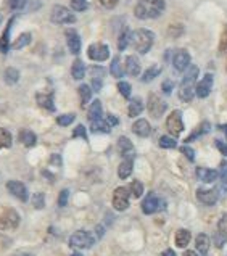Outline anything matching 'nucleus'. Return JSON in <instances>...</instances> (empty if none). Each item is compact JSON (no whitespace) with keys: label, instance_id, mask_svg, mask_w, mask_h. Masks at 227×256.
<instances>
[{"label":"nucleus","instance_id":"f257e3e1","mask_svg":"<svg viewBox=\"0 0 227 256\" xmlns=\"http://www.w3.org/2000/svg\"><path fill=\"white\" fill-rule=\"evenodd\" d=\"M164 8V0H138L134 8V14L138 20H155L163 14Z\"/></svg>","mask_w":227,"mask_h":256},{"label":"nucleus","instance_id":"f03ea898","mask_svg":"<svg viewBox=\"0 0 227 256\" xmlns=\"http://www.w3.org/2000/svg\"><path fill=\"white\" fill-rule=\"evenodd\" d=\"M198 66H188V70L186 71L184 78H182V82L179 86V98L182 102H190L194 98V84L198 78Z\"/></svg>","mask_w":227,"mask_h":256},{"label":"nucleus","instance_id":"7ed1b4c3","mask_svg":"<svg viewBox=\"0 0 227 256\" xmlns=\"http://www.w3.org/2000/svg\"><path fill=\"white\" fill-rule=\"evenodd\" d=\"M153 40H155V34L148 29H137L132 32V46L140 55H145L152 48Z\"/></svg>","mask_w":227,"mask_h":256},{"label":"nucleus","instance_id":"20e7f679","mask_svg":"<svg viewBox=\"0 0 227 256\" xmlns=\"http://www.w3.org/2000/svg\"><path fill=\"white\" fill-rule=\"evenodd\" d=\"M21 218L16 210L2 208L0 210V230H13L20 226Z\"/></svg>","mask_w":227,"mask_h":256},{"label":"nucleus","instance_id":"39448f33","mask_svg":"<svg viewBox=\"0 0 227 256\" xmlns=\"http://www.w3.org/2000/svg\"><path fill=\"white\" fill-rule=\"evenodd\" d=\"M50 21L54 24H72L76 23V14L63 5H55L50 13Z\"/></svg>","mask_w":227,"mask_h":256},{"label":"nucleus","instance_id":"423d86ee","mask_svg":"<svg viewBox=\"0 0 227 256\" xmlns=\"http://www.w3.org/2000/svg\"><path fill=\"white\" fill-rule=\"evenodd\" d=\"M95 244V237L87 230H76L70 237V246L74 250H84V248H90Z\"/></svg>","mask_w":227,"mask_h":256},{"label":"nucleus","instance_id":"0eeeda50","mask_svg":"<svg viewBox=\"0 0 227 256\" xmlns=\"http://www.w3.org/2000/svg\"><path fill=\"white\" fill-rule=\"evenodd\" d=\"M147 108H148V113H150L152 118L158 120V118H161V116H163V113L166 112L168 104H166V102H164L163 98H161V97H158L156 94H150V95H148Z\"/></svg>","mask_w":227,"mask_h":256},{"label":"nucleus","instance_id":"6e6552de","mask_svg":"<svg viewBox=\"0 0 227 256\" xmlns=\"http://www.w3.org/2000/svg\"><path fill=\"white\" fill-rule=\"evenodd\" d=\"M87 56L90 58L92 62H106L110 58V47L106 44H102V42H97V44H92L87 48Z\"/></svg>","mask_w":227,"mask_h":256},{"label":"nucleus","instance_id":"1a4fd4ad","mask_svg":"<svg viewBox=\"0 0 227 256\" xmlns=\"http://www.w3.org/2000/svg\"><path fill=\"white\" fill-rule=\"evenodd\" d=\"M164 208H166V203L161 198H158L153 192L145 196L142 202V211L145 214H153V213H156V211H163Z\"/></svg>","mask_w":227,"mask_h":256},{"label":"nucleus","instance_id":"9d476101","mask_svg":"<svg viewBox=\"0 0 227 256\" xmlns=\"http://www.w3.org/2000/svg\"><path fill=\"white\" fill-rule=\"evenodd\" d=\"M166 128L170 130V134L174 137H179L180 132L184 130V122H182V113L179 110H174V112L168 116L166 120Z\"/></svg>","mask_w":227,"mask_h":256},{"label":"nucleus","instance_id":"9b49d317","mask_svg":"<svg viewBox=\"0 0 227 256\" xmlns=\"http://www.w3.org/2000/svg\"><path fill=\"white\" fill-rule=\"evenodd\" d=\"M113 208L116 211H124L129 208V188L118 187L113 192Z\"/></svg>","mask_w":227,"mask_h":256},{"label":"nucleus","instance_id":"f8f14e48","mask_svg":"<svg viewBox=\"0 0 227 256\" xmlns=\"http://www.w3.org/2000/svg\"><path fill=\"white\" fill-rule=\"evenodd\" d=\"M6 188H8V192L14 196V198H18L20 202H28L29 200V194H28V188L23 182L20 180H8L6 182Z\"/></svg>","mask_w":227,"mask_h":256},{"label":"nucleus","instance_id":"ddd939ff","mask_svg":"<svg viewBox=\"0 0 227 256\" xmlns=\"http://www.w3.org/2000/svg\"><path fill=\"white\" fill-rule=\"evenodd\" d=\"M172 66L178 72L188 70L190 66V55L187 50H178L172 56Z\"/></svg>","mask_w":227,"mask_h":256},{"label":"nucleus","instance_id":"4468645a","mask_svg":"<svg viewBox=\"0 0 227 256\" xmlns=\"http://www.w3.org/2000/svg\"><path fill=\"white\" fill-rule=\"evenodd\" d=\"M64 36H66V44H68L70 52L72 55H79L80 47H82V40H80L78 31H76V29H66Z\"/></svg>","mask_w":227,"mask_h":256},{"label":"nucleus","instance_id":"2eb2a0df","mask_svg":"<svg viewBox=\"0 0 227 256\" xmlns=\"http://www.w3.org/2000/svg\"><path fill=\"white\" fill-rule=\"evenodd\" d=\"M213 82H214V78L213 74H204V78L202 81L196 84V89L195 94L198 98H206L208 95L211 94V89H213Z\"/></svg>","mask_w":227,"mask_h":256},{"label":"nucleus","instance_id":"dca6fc26","mask_svg":"<svg viewBox=\"0 0 227 256\" xmlns=\"http://www.w3.org/2000/svg\"><path fill=\"white\" fill-rule=\"evenodd\" d=\"M196 198L203 204H214L218 202V190L216 188H198L196 190Z\"/></svg>","mask_w":227,"mask_h":256},{"label":"nucleus","instance_id":"f3484780","mask_svg":"<svg viewBox=\"0 0 227 256\" xmlns=\"http://www.w3.org/2000/svg\"><path fill=\"white\" fill-rule=\"evenodd\" d=\"M118 148H120V153L124 160H132L134 155H136V150H134V145L132 142L129 140L128 137L121 136L118 138Z\"/></svg>","mask_w":227,"mask_h":256},{"label":"nucleus","instance_id":"a211bd4d","mask_svg":"<svg viewBox=\"0 0 227 256\" xmlns=\"http://www.w3.org/2000/svg\"><path fill=\"white\" fill-rule=\"evenodd\" d=\"M14 16H12L8 20V23H6V28H5V31L4 34L0 36V54H8V50L12 47V44H10V31H12V26L14 23Z\"/></svg>","mask_w":227,"mask_h":256},{"label":"nucleus","instance_id":"6ab92c4d","mask_svg":"<svg viewBox=\"0 0 227 256\" xmlns=\"http://www.w3.org/2000/svg\"><path fill=\"white\" fill-rule=\"evenodd\" d=\"M196 178L204 184H211L219 178V171L211 170V168H196Z\"/></svg>","mask_w":227,"mask_h":256},{"label":"nucleus","instance_id":"aec40b11","mask_svg":"<svg viewBox=\"0 0 227 256\" xmlns=\"http://www.w3.org/2000/svg\"><path fill=\"white\" fill-rule=\"evenodd\" d=\"M124 70L129 76L132 78H137L140 74V62H138V58L134 56V55H129L126 56V63H124Z\"/></svg>","mask_w":227,"mask_h":256},{"label":"nucleus","instance_id":"412c9836","mask_svg":"<svg viewBox=\"0 0 227 256\" xmlns=\"http://www.w3.org/2000/svg\"><path fill=\"white\" fill-rule=\"evenodd\" d=\"M36 102H38V105L44 110H47V112H55V104H54V95L52 94H42L39 92L36 95Z\"/></svg>","mask_w":227,"mask_h":256},{"label":"nucleus","instance_id":"4be33fe9","mask_svg":"<svg viewBox=\"0 0 227 256\" xmlns=\"http://www.w3.org/2000/svg\"><path fill=\"white\" fill-rule=\"evenodd\" d=\"M132 130H134V134H137L138 137H148L152 132V126L147 120H137L132 124Z\"/></svg>","mask_w":227,"mask_h":256},{"label":"nucleus","instance_id":"5701e85b","mask_svg":"<svg viewBox=\"0 0 227 256\" xmlns=\"http://www.w3.org/2000/svg\"><path fill=\"white\" fill-rule=\"evenodd\" d=\"M102 114H104V108H102V102L100 100H94L92 105L89 106V113H87V118L90 122L100 121Z\"/></svg>","mask_w":227,"mask_h":256},{"label":"nucleus","instance_id":"b1692460","mask_svg":"<svg viewBox=\"0 0 227 256\" xmlns=\"http://www.w3.org/2000/svg\"><path fill=\"white\" fill-rule=\"evenodd\" d=\"M71 76H72V79H76V81H80V79H84V76H86V64H84L82 60L76 58V60L72 62Z\"/></svg>","mask_w":227,"mask_h":256},{"label":"nucleus","instance_id":"393cba45","mask_svg":"<svg viewBox=\"0 0 227 256\" xmlns=\"http://www.w3.org/2000/svg\"><path fill=\"white\" fill-rule=\"evenodd\" d=\"M20 140H21V144L24 145V147L32 148L36 145V142H38V136H36L32 130L24 129V130H21V132H20Z\"/></svg>","mask_w":227,"mask_h":256},{"label":"nucleus","instance_id":"a878e982","mask_svg":"<svg viewBox=\"0 0 227 256\" xmlns=\"http://www.w3.org/2000/svg\"><path fill=\"white\" fill-rule=\"evenodd\" d=\"M196 250H198L200 254L206 256L208 252H210V237L206 234H198V237H196Z\"/></svg>","mask_w":227,"mask_h":256},{"label":"nucleus","instance_id":"bb28decb","mask_svg":"<svg viewBox=\"0 0 227 256\" xmlns=\"http://www.w3.org/2000/svg\"><path fill=\"white\" fill-rule=\"evenodd\" d=\"M210 129H211V126H210V122L208 121H203L198 128H196L192 134H190L187 138H186V144H190L192 140H195V138H198L200 136H204L206 132H210Z\"/></svg>","mask_w":227,"mask_h":256},{"label":"nucleus","instance_id":"cd10ccee","mask_svg":"<svg viewBox=\"0 0 227 256\" xmlns=\"http://www.w3.org/2000/svg\"><path fill=\"white\" fill-rule=\"evenodd\" d=\"M130 42H132V32H130L129 28H124L118 38V48L122 52V50H126V47Z\"/></svg>","mask_w":227,"mask_h":256},{"label":"nucleus","instance_id":"c85d7f7f","mask_svg":"<svg viewBox=\"0 0 227 256\" xmlns=\"http://www.w3.org/2000/svg\"><path fill=\"white\" fill-rule=\"evenodd\" d=\"M144 112V104H142V100L136 97L130 100V104H129V108H128V114L130 116V118H136V116H138Z\"/></svg>","mask_w":227,"mask_h":256},{"label":"nucleus","instance_id":"c756f323","mask_svg":"<svg viewBox=\"0 0 227 256\" xmlns=\"http://www.w3.org/2000/svg\"><path fill=\"white\" fill-rule=\"evenodd\" d=\"M132 168H134V162H132V160H124V162H121V164L118 168L120 179H128L129 176L132 174Z\"/></svg>","mask_w":227,"mask_h":256},{"label":"nucleus","instance_id":"7c9ffc66","mask_svg":"<svg viewBox=\"0 0 227 256\" xmlns=\"http://www.w3.org/2000/svg\"><path fill=\"white\" fill-rule=\"evenodd\" d=\"M31 40H32V34L31 32H23V34H20L18 39L12 44V47L14 50H21V48H24L26 46H29Z\"/></svg>","mask_w":227,"mask_h":256},{"label":"nucleus","instance_id":"2f4dec72","mask_svg":"<svg viewBox=\"0 0 227 256\" xmlns=\"http://www.w3.org/2000/svg\"><path fill=\"white\" fill-rule=\"evenodd\" d=\"M12 145H13L12 132H10L8 129L0 128V150H4V148H12Z\"/></svg>","mask_w":227,"mask_h":256},{"label":"nucleus","instance_id":"473e14b6","mask_svg":"<svg viewBox=\"0 0 227 256\" xmlns=\"http://www.w3.org/2000/svg\"><path fill=\"white\" fill-rule=\"evenodd\" d=\"M4 81L8 84V86H14L20 81V71L16 68H6L4 71Z\"/></svg>","mask_w":227,"mask_h":256},{"label":"nucleus","instance_id":"72a5a7b5","mask_svg":"<svg viewBox=\"0 0 227 256\" xmlns=\"http://www.w3.org/2000/svg\"><path fill=\"white\" fill-rule=\"evenodd\" d=\"M90 130L94 134H108L110 130H112V126H110L106 121L100 120V121L90 122Z\"/></svg>","mask_w":227,"mask_h":256},{"label":"nucleus","instance_id":"f704fd0d","mask_svg":"<svg viewBox=\"0 0 227 256\" xmlns=\"http://www.w3.org/2000/svg\"><path fill=\"white\" fill-rule=\"evenodd\" d=\"M78 90H79V97H80V105L86 106L92 98V87H89L87 84H80Z\"/></svg>","mask_w":227,"mask_h":256},{"label":"nucleus","instance_id":"c9c22d12","mask_svg":"<svg viewBox=\"0 0 227 256\" xmlns=\"http://www.w3.org/2000/svg\"><path fill=\"white\" fill-rule=\"evenodd\" d=\"M190 242V232L186 229H179L176 232V245L179 248H186Z\"/></svg>","mask_w":227,"mask_h":256},{"label":"nucleus","instance_id":"e433bc0d","mask_svg":"<svg viewBox=\"0 0 227 256\" xmlns=\"http://www.w3.org/2000/svg\"><path fill=\"white\" fill-rule=\"evenodd\" d=\"M160 72H161V66H160V64H155V66H150V68L142 74V78H140V79H142V82H150V81H153V79L160 76Z\"/></svg>","mask_w":227,"mask_h":256},{"label":"nucleus","instance_id":"4c0bfd02","mask_svg":"<svg viewBox=\"0 0 227 256\" xmlns=\"http://www.w3.org/2000/svg\"><path fill=\"white\" fill-rule=\"evenodd\" d=\"M110 72H112V76L118 78V79L124 76V72H126V71H122V68H121V58L120 56L113 58L112 64H110Z\"/></svg>","mask_w":227,"mask_h":256},{"label":"nucleus","instance_id":"58836bf2","mask_svg":"<svg viewBox=\"0 0 227 256\" xmlns=\"http://www.w3.org/2000/svg\"><path fill=\"white\" fill-rule=\"evenodd\" d=\"M76 120V114L74 113H68V114H62V116H58L56 118V124L58 126H63V128H66L70 126V124Z\"/></svg>","mask_w":227,"mask_h":256},{"label":"nucleus","instance_id":"ea45409f","mask_svg":"<svg viewBox=\"0 0 227 256\" xmlns=\"http://www.w3.org/2000/svg\"><path fill=\"white\" fill-rule=\"evenodd\" d=\"M118 90H120V94L122 95L124 98H130V94H132V87H130V84L126 82V81H120L118 82Z\"/></svg>","mask_w":227,"mask_h":256},{"label":"nucleus","instance_id":"a19ab883","mask_svg":"<svg viewBox=\"0 0 227 256\" xmlns=\"http://www.w3.org/2000/svg\"><path fill=\"white\" fill-rule=\"evenodd\" d=\"M160 147L161 148H176L178 147V142H176L174 138L170 136H163L160 138Z\"/></svg>","mask_w":227,"mask_h":256},{"label":"nucleus","instance_id":"79ce46f5","mask_svg":"<svg viewBox=\"0 0 227 256\" xmlns=\"http://www.w3.org/2000/svg\"><path fill=\"white\" fill-rule=\"evenodd\" d=\"M130 194H132L136 198H140L144 194V184L140 180H132V184H130Z\"/></svg>","mask_w":227,"mask_h":256},{"label":"nucleus","instance_id":"37998d69","mask_svg":"<svg viewBox=\"0 0 227 256\" xmlns=\"http://www.w3.org/2000/svg\"><path fill=\"white\" fill-rule=\"evenodd\" d=\"M26 2H28V0H6V4H8V8L12 12L23 10L24 6H26Z\"/></svg>","mask_w":227,"mask_h":256},{"label":"nucleus","instance_id":"c03bdc74","mask_svg":"<svg viewBox=\"0 0 227 256\" xmlns=\"http://www.w3.org/2000/svg\"><path fill=\"white\" fill-rule=\"evenodd\" d=\"M89 2L87 0H71V8L74 12H86Z\"/></svg>","mask_w":227,"mask_h":256},{"label":"nucleus","instance_id":"a18cd8bd","mask_svg":"<svg viewBox=\"0 0 227 256\" xmlns=\"http://www.w3.org/2000/svg\"><path fill=\"white\" fill-rule=\"evenodd\" d=\"M32 204L36 210H42L44 206H46V196H44V194H34L32 195Z\"/></svg>","mask_w":227,"mask_h":256},{"label":"nucleus","instance_id":"49530a36","mask_svg":"<svg viewBox=\"0 0 227 256\" xmlns=\"http://www.w3.org/2000/svg\"><path fill=\"white\" fill-rule=\"evenodd\" d=\"M219 54H227V24L221 34V40H219Z\"/></svg>","mask_w":227,"mask_h":256},{"label":"nucleus","instance_id":"de8ad7c7","mask_svg":"<svg viewBox=\"0 0 227 256\" xmlns=\"http://www.w3.org/2000/svg\"><path fill=\"white\" fill-rule=\"evenodd\" d=\"M68 198H70V190H62L60 192V196H58V206H66L68 204Z\"/></svg>","mask_w":227,"mask_h":256},{"label":"nucleus","instance_id":"09e8293b","mask_svg":"<svg viewBox=\"0 0 227 256\" xmlns=\"http://www.w3.org/2000/svg\"><path fill=\"white\" fill-rule=\"evenodd\" d=\"M72 136L80 137V138H84V140H87V130H86V128L82 126V124H79V126L74 128V130H72Z\"/></svg>","mask_w":227,"mask_h":256},{"label":"nucleus","instance_id":"8fccbe9b","mask_svg":"<svg viewBox=\"0 0 227 256\" xmlns=\"http://www.w3.org/2000/svg\"><path fill=\"white\" fill-rule=\"evenodd\" d=\"M218 230L222 234V236L227 237V213L219 219V222H218Z\"/></svg>","mask_w":227,"mask_h":256},{"label":"nucleus","instance_id":"3c124183","mask_svg":"<svg viewBox=\"0 0 227 256\" xmlns=\"http://www.w3.org/2000/svg\"><path fill=\"white\" fill-rule=\"evenodd\" d=\"M180 152L184 153V155L190 160V162H194V158H195V152L190 148V147H187V145H182L180 147Z\"/></svg>","mask_w":227,"mask_h":256},{"label":"nucleus","instance_id":"603ef678","mask_svg":"<svg viewBox=\"0 0 227 256\" xmlns=\"http://www.w3.org/2000/svg\"><path fill=\"white\" fill-rule=\"evenodd\" d=\"M98 2H100L102 6H105V8L112 10V8H114L116 5H118L120 0H98Z\"/></svg>","mask_w":227,"mask_h":256},{"label":"nucleus","instance_id":"864d4df0","mask_svg":"<svg viewBox=\"0 0 227 256\" xmlns=\"http://www.w3.org/2000/svg\"><path fill=\"white\" fill-rule=\"evenodd\" d=\"M102 86H104V79H102V78H92V89L95 92H100Z\"/></svg>","mask_w":227,"mask_h":256},{"label":"nucleus","instance_id":"5fc2aeb1","mask_svg":"<svg viewBox=\"0 0 227 256\" xmlns=\"http://www.w3.org/2000/svg\"><path fill=\"white\" fill-rule=\"evenodd\" d=\"M90 72H92V78H102V79H104L105 70L100 68V66H92L90 68Z\"/></svg>","mask_w":227,"mask_h":256},{"label":"nucleus","instance_id":"6e6d98bb","mask_svg":"<svg viewBox=\"0 0 227 256\" xmlns=\"http://www.w3.org/2000/svg\"><path fill=\"white\" fill-rule=\"evenodd\" d=\"M172 87H174L172 81H170V79H168V81H164L163 86H161V89H163V92H164L166 95H170V94L172 92Z\"/></svg>","mask_w":227,"mask_h":256},{"label":"nucleus","instance_id":"4d7b16f0","mask_svg":"<svg viewBox=\"0 0 227 256\" xmlns=\"http://www.w3.org/2000/svg\"><path fill=\"white\" fill-rule=\"evenodd\" d=\"M214 244H216V246H219V248H221L224 244H226V236H222V234L221 232H219V234H216V236H214Z\"/></svg>","mask_w":227,"mask_h":256},{"label":"nucleus","instance_id":"13d9d810","mask_svg":"<svg viewBox=\"0 0 227 256\" xmlns=\"http://www.w3.org/2000/svg\"><path fill=\"white\" fill-rule=\"evenodd\" d=\"M106 122L110 124V126H118V124H120V120L116 118L114 114H108V116H106Z\"/></svg>","mask_w":227,"mask_h":256},{"label":"nucleus","instance_id":"bf43d9fd","mask_svg":"<svg viewBox=\"0 0 227 256\" xmlns=\"http://www.w3.org/2000/svg\"><path fill=\"white\" fill-rule=\"evenodd\" d=\"M214 145H216V147H218V150L221 152L224 156L227 155V145H226V144H222L221 140H216V142H214Z\"/></svg>","mask_w":227,"mask_h":256},{"label":"nucleus","instance_id":"052dcab7","mask_svg":"<svg viewBox=\"0 0 227 256\" xmlns=\"http://www.w3.org/2000/svg\"><path fill=\"white\" fill-rule=\"evenodd\" d=\"M50 163L55 164V166H60L62 164V156L60 155H52V156H50Z\"/></svg>","mask_w":227,"mask_h":256},{"label":"nucleus","instance_id":"680f3d73","mask_svg":"<svg viewBox=\"0 0 227 256\" xmlns=\"http://www.w3.org/2000/svg\"><path fill=\"white\" fill-rule=\"evenodd\" d=\"M161 256H176V253H174L172 250H164Z\"/></svg>","mask_w":227,"mask_h":256},{"label":"nucleus","instance_id":"e2e57ef3","mask_svg":"<svg viewBox=\"0 0 227 256\" xmlns=\"http://www.w3.org/2000/svg\"><path fill=\"white\" fill-rule=\"evenodd\" d=\"M182 256H198V254H196L195 252H192V250H187L184 254H182Z\"/></svg>","mask_w":227,"mask_h":256},{"label":"nucleus","instance_id":"0e129e2a","mask_svg":"<svg viewBox=\"0 0 227 256\" xmlns=\"http://www.w3.org/2000/svg\"><path fill=\"white\" fill-rule=\"evenodd\" d=\"M219 129H221L222 132L226 134V137H227V124H224V126H219Z\"/></svg>","mask_w":227,"mask_h":256},{"label":"nucleus","instance_id":"69168bd1","mask_svg":"<svg viewBox=\"0 0 227 256\" xmlns=\"http://www.w3.org/2000/svg\"><path fill=\"white\" fill-rule=\"evenodd\" d=\"M18 256H32V254H29V253H21V254H18Z\"/></svg>","mask_w":227,"mask_h":256},{"label":"nucleus","instance_id":"338daca9","mask_svg":"<svg viewBox=\"0 0 227 256\" xmlns=\"http://www.w3.org/2000/svg\"><path fill=\"white\" fill-rule=\"evenodd\" d=\"M2 21H4V16H2V13H0V24H2Z\"/></svg>","mask_w":227,"mask_h":256},{"label":"nucleus","instance_id":"774afa93","mask_svg":"<svg viewBox=\"0 0 227 256\" xmlns=\"http://www.w3.org/2000/svg\"><path fill=\"white\" fill-rule=\"evenodd\" d=\"M71 256H82V254H80V253H72Z\"/></svg>","mask_w":227,"mask_h":256}]
</instances>
